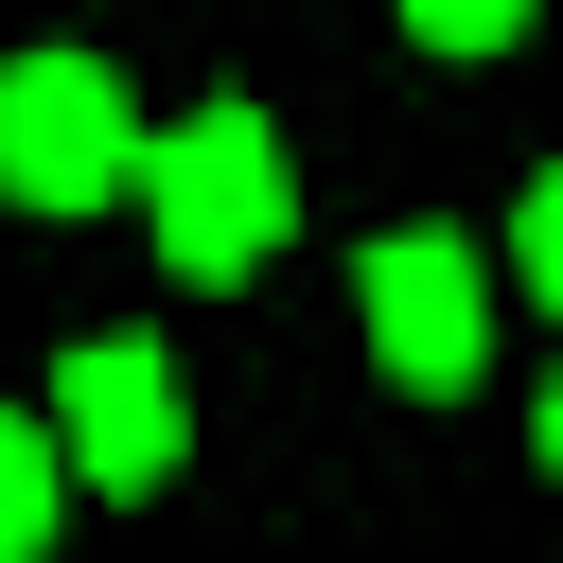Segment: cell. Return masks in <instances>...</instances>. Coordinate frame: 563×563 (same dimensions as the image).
<instances>
[{"label":"cell","mask_w":563,"mask_h":563,"mask_svg":"<svg viewBox=\"0 0 563 563\" xmlns=\"http://www.w3.org/2000/svg\"><path fill=\"white\" fill-rule=\"evenodd\" d=\"M141 211H158V264H176V282H246V264L282 246V141H264V106L158 123V141H141Z\"/></svg>","instance_id":"obj_1"},{"label":"cell","mask_w":563,"mask_h":563,"mask_svg":"<svg viewBox=\"0 0 563 563\" xmlns=\"http://www.w3.org/2000/svg\"><path fill=\"white\" fill-rule=\"evenodd\" d=\"M123 176H141L123 88H106L88 53H18V70H0V194H18V211H106Z\"/></svg>","instance_id":"obj_2"},{"label":"cell","mask_w":563,"mask_h":563,"mask_svg":"<svg viewBox=\"0 0 563 563\" xmlns=\"http://www.w3.org/2000/svg\"><path fill=\"white\" fill-rule=\"evenodd\" d=\"M352 299H369V352H387V387H475V352H493V264L457 246V229H387L369 264H352Z\"/></svg>","instance_id":"obj_3"},{"label":"cell","mask_w":563,"mask_h":563,"mask_svg":"<svg viewBox=\"0 0 563 563\" xmlns=\"http://www.w3.org/2000/svg\"><path fill=\"white\" fill-rule=\"evenodd\" d=\"M53 440H70L88 493H158L194 457V405H176V369L141 334H88V352H53Z\"/></svg>","instance_id":"obj_4"},{"label":"cell","mask_w":563,"mask_h":563,"mask_svg":"<svg viewBox=\"0 0 563 563\" xmlns=\"http://www.w3.org/2000/svg\"><path fill=\"white\" fill-rule=\"evenodd\" d=\"M53 493H70V440L0 405V563H35V545H53Z\"/></svg>","instance_id":"obj_5"},{"label":"cell","mask_w":563,"mask_h":563,"mask_svg":"<svg viewBox=\"0 0 563 563\" xmlns=\"http://www.w3.org/2000/svg\"><path fill=\"white\" fill-rule=\"evenodd\" d=\"M405 35H422V53H510L528 0H405Z\"/></svg>","instance_id":"obj_6"},{"label":"cell","mask_w":563,"mask_h":563,"mask_svg":"<svg viewBox=\"0 0 563 563\" xmlns=\"http://www.w3.org/2000/svg\"><path fill=\"white\" fill-rule=\"evenodd\" d=\"M510 282L563 317V176H528V211H510Z\"/></svg>","instance_id":"obj_7"},{"label":"cell","mask_w":563,"mask_h":563,"mask_svg":"<svg viewBox=\"0 0 563 563\" xmlns=\"http://www.w3.org/2000/svg\"><path fill=\"white\" fill-rule=\"evenodd\" d=\"M528 440H545V475H563V369H545V405H528Z\"/></svg>","instance_id":"obj_8"}]
</instances>
